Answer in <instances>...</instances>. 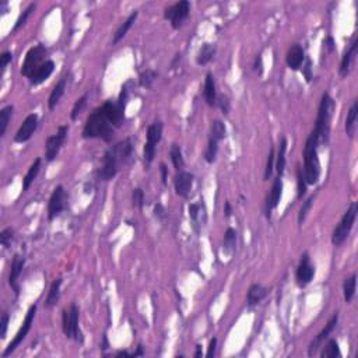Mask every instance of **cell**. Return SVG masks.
Listing matches in <instances>:
<instances>
[{
    "mask_svg": "<svg viewBox=\"0 0 358 358\" xmlns=\"http://www.w3.org/2000/svg\"><path fill=\"white\" fill-rule=\"evenodd\" d=\"M132 151H133V144L130 139H125L122 142L116 143L115 146H112L111 149L106 150L102 165L98 171V179L108 182L112 178H115L116 174L119 172L120 167L126 164L127 160L130 158Z\"/></svg>",
    "mask_w": 358,
    "mask_h": 358,
    "instance_id": "obj_1",
    "label": "cell"
},
{
    "mask_svg": "<svg viewBox=\"0 0 358 358\" xmlns=\"http://www.w3.org/2000/svg\"><path fill=\"white\" fill-rule=\"evenodd\" d=\"M115 133V127L105 116L102 108L99 106L90 113L87 122L83 129L84 139H101L104 142H111Z\"/></svg>",
    "mask_w": 358,
    "mask_h": 358,
    "instance_id": "obj_2",
    "label": "cell"
},
{
    "mask_svg": "<svg viewBox=\"0 0 358 358\" xmlns=\"http://www.w3.org/2000/svg\"><path fill=\"white\" fill-rule=\"evenodd\" d=\"M319 146L321 143L318 137L313 133L309 134L304 147V168H302L306 185H316L321 178V163L318 156Z\"/></svg>",
    "mask_w": 358,
    "mask_h": 358,
    "instance_id": "obj_3",
    "label": "cell"
},
{
    "mask_svg": "<svg viewBox=\"0 0 358 358\" xmlns=\"http://www.w3.org/2000/svg\"><path fill=\"white\" fill-rule=\"evenodd\" d=\"M335 109V101L329 94H323L319 104V111H318V118L315 123V129L312 133L318 137V140L321 144H328L329 133H330V119H332V113Z\"/></svg>",
    "mask_w": 358,
    "mask_h": 358,
    "instance_id": "obj_4",
    "label": "cell"
},
{
    "mask_svg": "<svg viewBox=\"0 0 358 358\" xmlns=\"http://www.w3.org/2000/svg\"><path fill=\"white\" fill-rule=\"evenodd\" d=\"M357 203H351L350 207L344 213L339 225L335 228V231L332 234V244L336 246H340L347 237L350 235L351 230L354 227L356 218H357Z\"/></svg>",
    "mask_w": 358,
    "mask_h": 358,
    "instance_id": "obj_5",
    "label": "cell"
},
{
    "mask_svg": "<svg viewBox=\"0 0 358 358\" xmlns=\"http://www.w3.org/2000/svg\"><path fill=\"white\" fill-rule=\"evenodd\" d=\"M79 308L76 304L63 309V315H62V328H63V333L67 339H73L76 342L83 343V335L79 329Z\"/></svg>",
    "mask_w": 358,
    "mask_h": 358,
    "instance_id": "obj_6",
    "label": "cell"
},
{
    "mask_svg": "<svg viewBox=\"0 0 358 358\" xmlns=\"http://www.w3.org/2000/svg\"><path fill=\"white\" fill-rule=\"evenodd\" d=\"M46 48L44 45H37L34 48H31L30 51L27 52L25 55V59H24V63H22L21 67V75L27 79H30L31 76L34 75L37 72L39 66H42L45 62V56H46Z\"/></svg>",
    "mask_w": 358,
    "mask_h": 358,
    "instance_id": "obj_7",
    "label": "cell"
},
{
    "mask_svg": "<svg viewBox=\"0 0 358 358\" xmlns=\"http://www.w3.org/2000/svg\"><path fill=\"white\" fill-rule=\"evenodd\" d=\"M163 122L156 120L154 123H151L147 127V142L144 144V151H143V157L144 161L147 164H151L154 161L156 157V146L161 142L163 137Z\"/></svg>",
    "mask_w": 358,
    "mask_h": 358,
    "instance_id": "obj_8",
    "label": "cell"
},
{
    "mask_svg": "<svg viewBox=\"0 0 358 358\" xmlns=\"http://www.w3.org/2000/svg\"><path fill=\"white\" fill-rule=\"evenodd\" d=\"M189 14H190V3L187 0L178 1V3L165 8L164 11V17L167 20H170L174 30L180 28L183 25V22L187 20Z\"/></svg>",
    "mask_w": 358,
    "mask_h": 358,
    "instance_id": "obj_9",
    "label": "cell"
},
{
    "mask_svg": "<svg viewBox=\"0 0 358 358\" xmlns=\"http://www.w3.org/2000/svg\"><path fill=\"white\" fill-rule=\"evenodd\" d=\"M67 132H69V126H60L58 129V133L46 139V143H45V158H46V161L51 163L59 156L60 149L63 147V144L66 142Z\"/></svg>",
    "mask_w": 358,
    "mask_h": 358,
    "instance_id": "obj_10",
    "label": "cell"
},
{
    "mask_svg": "<svg viewBox=\"0 0 358 358\" xmlns=\"http://www.w3.org/2000/svg\"><path fill=\"white\" fill-rule=\"evenodd\" d=\"M35 313H37V305H32L28 309V312H27V316H25V319H24V322H22V326L20 328V330L17 332V335H15V337L13 339V342L11 343L8 344L7 346V349L4 350V353H3V357L6 358L7 356H10L13 351L20 346V344L22 343V340L27 337V335H28V332L31 330V326H32V323H34V318H35Z\"/></svg>",
    "mask_w": 358,
    "mask_h": 358,
    "instance_id": "obj_11",
    "label": "cell"
},
{
    "mask_svg": "<svg viewBox=\"0 0 358 358\" xmlns=\"http://www.w3.org/2000/svg\"><path fill=\"white\" fill-rule=\"evenodd\" d=\"M66 200L67 194L65 187L62 186V185L55 187L52 196H51V199H49V206H48V218H49V221L55 220V218L65 210V207H66Z\"/></svg>",
    "mask_w": 358,
    "mask_h": 358,
    "instance_id": "obj_12",
    "label": "cell"
},
{
    "mask_svg": "<svg viewBox=\"0 0 358 358\" xmlns=\"http://www.w3.org/2000/svg\"><path fill=\"white\" fill-rule=\"evenodd\" d=\"M315 276V266L311 263L309 255L304 254L301 256L298 268H297V284L299 287H306Z\"/></svg>",
    "mask_w": 358,
    "mask_h": 358,
    "instance_id": "obj_13",
    "label": "cell"
},
{
    "mask_svg": "<svg viewBox=\"0 0 358 358\" xmlns=\"http://www.w3.org/2000/svg\"><path fill=\"white\" fill-rule=\"evenodd\" d=\"M38 127V115L37 113H31L28 115L25 120L22 122V125L18 129V132L14 136L15 143H25L32 137L34 132Z\"/></svg>",
    "mask_w": 358,
    "mask_h": 358,
    "instance_id": "obj_14",
    "label": "cell"
},
{
    "mask_svg": "<svg viewBox=\"0 0 358 358\" xmlns=\"http://www.w3.org/2000/svg\"><path fill=\"white\" fill-rule=\"evenodd\" d=\"M174 185H175V192L178 196L186 199L190 194L192 186H193V175L190 172L178 171L174 179Z\"/></svg>",
    "mask_w": 358,
    "mask_h": 358,
    "instance_id": "obj_15",
    "label": "cell"
},
{
    "mask_svg": "<svg viewBox=\"0 0 358 358\" xmlns=\"http://www.w3.org/2000/svg\"><path fill=\"white\" fill-rule=\"evenodd\" d=\"M337 321H339V315L335 313V315L330 318V321L328 322V325L325 326V329L322 330L319 335L315 337V340H313L312 343H311V346H309V350H308V354H309V356L316 354V351H318V349L321 347V344L323 343V340H326V339L329 337V335L333 332V329H335L336 325H337Z\"/></svg>",
    "mask_w": 358,
    "mask_h": 358,
    "instance_id": "obj_16",
    "label": "cell"
},
{
    "mask_svg": "<svg viewBox=\"0 0 358 358\" xmlns=\"http://www.w3.org/2000/svg\"><path fill=\"white\" fill-rule=\"evenodd\" d=\"M357 49H358V39L356 38L353 42L349 46V49L346 51L344 53L343 59H342V63H340V69H339V73L342 77H347L350 75L351 67H353V63L356 60V56H357Z\"/></svg>",
    "mask_w": 358,
    "mask_h": 358,
    "instance_id": "obj_17",
    "label": "cell"
},
{
    "mask_svg": "<svg viewBox=\"0 0 358 358\" xmlns=\"http://www.w3.org/2000/svg\"><path fill=\"white\" fill-rule=\"evenodd\" d=\"M25 265V259L21 255H14L13 262H11V268H10V276H8V283L11 285V288L15 292V295H18L20 292V287H18V277L22 273V268Z\"/></svg>",
    "mask_w": 358,
    "mask_h": 358,
    "instance_id": "obj_18",
    "label": "cell"
},
{
    "mask_svg": "<svg viewBox=\"0 0 358 358\" xmlns=\"http://www.w3.org/2000/svg\"><path fill=\"white\" fill-rule=\"evenodd\" d=\"M281 194H283V179L281 177H277L273 182V186H271V192L268 194V204H266V213H268V218H270L271 211L276 209L280 203L281 199Z\"/></svg>",
    "mask_w": 358,
    "mask_h": 358,
    "instance_id": "obj_19",
    "label": "cell"
},
{
    "mask_svg": "<svg viewBox=\"0 0 358 358\" xmlns=\"http://www.w3.org/2000/svg\"><path fill=\"white\" fill-rule=\"evenodd\" d=\"M304 60H305V52H304L302 46L298 44L292 45L285 56L287 66L290 67L291 70H298L299 67L302 66Z\"/></svg>",
    "mask_w": 358,
    "mask_h": 358,
    "instance_id": "obj_20",
    "label": "cell"
},
{
    "mask_svg": "<svg viewBox=\"0 0 358 358\" xmlns=\"http://www.w3.org/2000/svg\"><path fill=\"white\" fill-rule=\"evenodd\" d=\"M268 290L265 288L261 284H252L248 290V295H246V305L248 308H254L255 305H258L261 301L266 298Z\"/></svg>",
    "mask_w": 358,
    "mask_h": 358,
    "instance_id": "obj_21",
    "label": "cell"
},
{
    "mask_svg": "<svg viewBox=\"0 0 358 358\" xmlns=\"http://www.w3.org/2000/svg\"><path fill=\"white\" fill-rule=\"evenodd\" d=\"M53 70H55V63L52 60H45V63L42 66H39L37 72L30 77V84L31 86H39L42 84L45 80L49 79V76L52 75Z\"/></svg>",
    "mask_w": 358,
    "mask_h": 358,
    "instance_id": "obj_22",
    "label": "cell"
},
{
    "mask_svg": "<svg viewBox=\"0 0 358 358\" xmlns=\"http://www.w3.org/2000/svg\"><path fill=\"white\" fill-rule=\"evenodd\" d=\"M204 99L209 106H216L217 104V90H216V82L211 73L206 75V82H204Z\"/></svg>",
    "mask_w": 358,
    "mask_h": 358,
    "instance_id": "obj_23",
    "label": "cell"
},
{
    "mask_svg": "<svg viewBox=\"0 0 358 358\" xmlns=\"http://www.w3.org/2000/svg\"><path fill=\"white\" fill-rule=\"evenodd\" d=\"M66 83L67 79L63 77V79H60L59 82L56 83V86L53 87L52 92H51V95H49V99H48V108H49L51 111L55 109V106L59 104L60 98L63 97L65 90H66Z\"/></svg>",
    "mask_w": 358,
    "mask_h": 358,
    "instance_id": "obj_24",
    "label": "cell"
},
{
    "mask_svg": "<svg viewBox=\"0 0 358 358\" xmlns=\"http://www.w3.org/2000/svg\"><path fill=\"white\" fill-rule=\"evenodd\" d=\"M357 116H358V101H354L351 105L350 111L347 113V119H346V133L347 136L353 139L356 134L357 129Z\"/></svg>",
    "mask_w": 358,
    "mask_h": 358,
    "instance_id": "obj_25",
    "label": "cell"
},
{
    "mask_svg": "<svg viewBox=\"0 0 358 358\" xmlns=\"http://www.w3.org/2000/svg\"><path fill=\"white\" fill-rule=\"evenodd\" d=\"M137 15H139V13H137V11L134 10L133 13L129 15V17H127L126 20H125V22H123V24L120 25L119 28L116 30V32H115V35H113V39H112V44L116 45L118 42H119L120 39H123V38L126 37L127 31L132 28V25H133V22L136 21Z\"/></svg>",
    "mask_w": 358,
    "mask_h": 358,
    "instance_id": "obj_26",
    "label": "cell"
},
{
    "mask_svg": "<svg viewBox=\"0 0 358 358\" xmlns=\"http://www.w3.org/2000/svg\"><path fill=\"white\" fill-rule=\"evenodd\" d=\"M39 170H41V158H37L30 168H28V172L25 174V177L22 179V192H27L30 189L32 182L35 180L38 174H39Z\"/></svg>",
    "mask_w": 358,
    "mask_h": 358,
    "instance_id": "obj_27",
    "label": "cell"
},
{
    "mask_svg": "<svg viewBox=\"0 0 358 358\" xmlns=\"http://www.w3.org/2000/svg\"><path fill=\"white\" fill-rule=\"evenodd\" d=\"M216 55V46L211 44H204L200 48V51L197 53V58H196V63L199 66H206L210 60L214 58Z\"/></svg>",
    "mask_w": 358,
    "mask_h": 358,
    "instance_id": "obj_28",
    "label": "cell"
},
{
    "mask_svg": "<svg viewBox=\"0 0 358 358\" xmlns=\"http://www.w3.org/2000/svg\"><path fill=\"white\" fill-rule=\"evenodd\" d=\"M285 153H287V139L281 137L278 144V153L276 157V171L278 177H283L285 171Z\"/></svg>",
    "mask_w": 358,
    "mask_h": 358,
    "instance_id": "obj_29",
    "label": "cell"
},
{
    "mask_svg": "<svg viewBox=\"0 0 358 358\" xmlns=\"http://www.w3.org/2000/svg\"><path fill=\"white\" fill-rule=\"evenodd\" d=\"M60 285H62V278H56L49 288V294L46 297L45 301V306L46 308H52L58 304V301L60 298Z\"/></svg>",
    "mask_w": 358,
    "mask_h": 358,
    "instance_id": "obj_30",
    "label": "cell"
},
{
    "mask_svg": "<svg viewBox=\"0 0 358 358\" xmlns=\"http://www.w3.org/2000/svg\"><path fill=\"white\" fill-rule=\"evenodd\" d=\"M356 287H357V274H351L349 278H346V281L343 284V291H344V299L346 302H351L354 295H356Z\"/></svg>",
    "mask_w": 358,
    "mask_h": 358,
    "instance_id": "obj_31",
    "label": "cell"
},
{
    "mask_svg": "<svg viewBox=\"0 0 358 358\" xmlns=\"http://www.w3.org/2000/svg\"><path fill=\"white\" fill-rule=\"evenodd\" d=\"M13 111H14L13 105H7V106H4V108L0 111V136H1V137L6 134L10 119H11V116H13Z\"/></svg>",
    "mask_w": 358,
    "mask_h": 358,
    "instance_id": "obj_32",
    "label": "cell"
},
{
    "mask_svg": "<svg viewBox=\"0 0 358 358\" xmlns=\"http://www.w3.org/2000/svg\"><path fill=\"white\" fill-rule=\"evenodd\" d=\"M170 156H171V161L175 170L177 171H182L183 165H185V161H183V157H182V150H180V146H178L177 143H174L171 146V150H170Z\"/></svg>",
    "mask_w": 358,
    "mask_h": 358,
    "instance_id": "obj_33",
    "label": "cell"
},
{
    "mask_svg": "<svg viewBox=\"0 0 358 358\" xmlns=\"http://www.w3.org/2000/svg\"><path fill=\"white\" fill-rule=\"evenodd\" d=\"M235 246H237V231L234 228H228L224 235V252L232 254L235 251Z\"/></svg>",
    "mask_w": 358,
    "mask_h": 358,
    "instance_id": "obj_34",
    "label": "cell"
},
{
    "mask_svg": "<svg viewBox=\"0 0 358 358\" xmlns=\"http://www.w3.org/2000/svg\"><path fill=\"white\" fill-rule=\"evenodd\" d=\"M322 358H336V357H342V353H340V347H339V343L336 342L335 339H330L326 344V347L323 349V351L321 353Z\"/></svg>",
    "mask_w": 358,
    "mask_h": 358,
    "instance_id": "obj_35",
    "label": "cell"
},
{
    "mask_svg": "<svg viewBox=\"0 0 358 358\" xmlns=\"http://www.w3.org/2000/svg\"><path fill=\"white\" fill-rule=\"evenodd\" d=\"M225 125L221 120H214L211 123V130H210V139H214L217 142H221L225 137Z\"/></svg>",
    "mask_w": 358,
    "mask_h": 358,
    "instance_id": "obj_36",
    "label": "cell"
},
{
    "mask_svg": "<svg viewBox=\"0 0 358 358\" xmlns=\"http://www.w3.org/2000/svg\"><path fill=\"white\" fill-rule=\"evenodd\" d=\"M218 143L217 140L214 139H210L209 137V146H207V149L204 151V160L209 163V164H213L214 161H216L217 158V153H218Z\"/></svg>",
    "mask_w": 358,
    "mask_h": 358,
    "instance_id": "obj_37",
    "label": "cell"
},
{
    "mask_svg": "<svg viewBox=\"0 0 358 358\" xmlns=\"http://www.w3.org/2000/svg\"><path fill=\"white\" fill-rule=\"evenodd\" d=\"M157 79V73L154 70L151 69H147L146 72H143L142 75L139 76V84L140 87H144V89H150L153 86V83L156 82Z\"/></svg>",
    "mask_w": 358,
    "mask_h": 358,
    "instance_id": "obj_38",
    "label": "cell"
},
{
    "mask_svg": "<svg viewBox=\"0 0 358 358\" xmlns=\"http://www.w3.org/2000/svg\"><path fill=\"white\" fill-rule=\"evenodd\" d=\"M35 7H37V4H35V3H31L30 6H28V7L25 8L24 11H22V14L20 15V17H18V20H17V22H15V24H14V28H13V32H15V31L20 30V28H21L22 25H24V24L27 22V20H28V17H30L31 13H32V11L35 10Z\"/></svg>",
    "mask_w": 358,
    "mask_h": 358,
    "instance_id": "obj_39",
    "label": "cell"
},
{
    "mask_svg": "<svg viewBox=\"0 0 358 358\" xmlns=\"http://www.w3.org/2000/svg\"><path fill=\"white\" fill-rule=\"evenodd\" d=\"M313 200H315V196L312 194V196H309V197L302 203V206H301V209H299V213H298V223L301 224V225H302V223L305 221L306 216H308L309 210L312 207Z\"/></svg>",
    "mask_w": 358,
    "mask_h": 358,
    "instance_id": "obj_40",
    "label": "cell"
},
{
    "mask_svg": "<svg viewBox=\"0 0 358 358\" xmlns=\"http://www.w3.org/2000/svg\"><path fill=\"white\" fill-rule=\"evenodd\" d=\"M297 197L298 199H302L306 193V182H305V177H304V172H302V168H298L297 170Z\"/></svg>",
    "mask_w": 358,
    "mask_h": 358,
    "instance_id": "obj_41",
    "label": "cell"
},
{
    "mask_svg": "<svg viewBox=\"0 0 358 358\" xmlns=\"http://www.w3.org/2000/svg\"><path fill=\"white\" fill-rule=\"evenodd\" d=\"M87 94H84L83 97H80L77 101L75 102V105H73V109H72V113H70V118H72V120H76L77 119V116L82 113V111L84 109V106H86V104H87Z\"/></svg>",
    "mask_w": 358,
    "mask_h": 358,
    "instance_id": "obj_42",
    "label": "cell"
},
{
    "mask_svg": "<svg viewBox=\"0 0 358 358\" xmlns=\"http://www.w3.org/2000/svg\"><path fill=\"white\" fill-rule=\"evenodd\" d=\"M217 106L221 109V112H223L224 115H228V112H230V108H231V102H230V99H228V97L227 95H224V94H221V95H217Z\"/></svg>",
    "mask_w": 358,
    "mask_h": 358,
    "instance_id": "obj_43",
    "label": "cell"
},
{
    "mask_svg": "<svg viewBox=\"0 0 358 358\" xmlns=\"http://www.w3.org/2000/svg\"><path fill=\"white\" fill-rule=\"evenodd\" d=\"M132 199H133V206L137 209H143L144 206V192H143L140 187L134 189L133 194H132Z\"/></svg>",
    "mask_w": 358,
    "mask_h": 358,
    "instance_id": "obj_44",
    "label": "cell"
},
{
    "mask_svg": "<svg viewBox=\"0 0 358 358\" xmlns=\"http://www.w3.org/2000/svg\"><path fill=\"white\" fill-rule=\"evenodd\" d=\"M13 238H14V231H13L11 228H6V230H3L1 234H0V241H1V245L4 246V248L10 246Z\"/></svg>",
    "mask_w": 358,
    "mask_h": 358,
    "instance_id": "obj_45",
    "label": "cell"
},
{
    "mask_svg": "<svg viewBox=\"0 0 358 358\" xmlns=\"http://www.w3.org/2000/svg\"><path fill=\"white\" fill-rule=\"evenodd\" d=\"M274 160H276V157H274V150L271 149L270 150V153H268V164H266V170H265V179H266V180H268V179L271 177V174H273V168H274Z\"/></svg>",
    "mask_w": 358,
    "mask_h": 358,
    "instance_id": "obj_46",
    "label": "cell"
},
{
    "mask_svg": "<svg viewBox=\"0 0 358 358\" xmlns=\"http://www.w3.org/2000/svg\"><path fill=\"white\" fill-rule=\"evenodd\" d=\"M199 214H200V204H190L189 206V217L194 224H199Z\"/></svg>",
    "mask_w": 358,
    "mask_h": 358,
    "instance_id": "obj_47",
    "label": "cell"
},
{
    "mask_svg": "<svg viewBox=\"0 0 358 358\" xmlns=\"http://www.w3.org/2000/svg\"><path fill=\"white\" fill-rule=\"evenodd\" d=\"M7 326H8V315L7 313H3V315H1V322H0V339H1V340L6 339Z\"/></svg>",
    "mask_w": 358,
    "mask_h": 358,
    "instance_id": "obj_48",
    "label": "cell"
},
{
    "mask_svg": "<svg viewBox=\"0 0 358 358\" xmlns=\"http://www.w3.org/2000/svg\"><path fill=\"white\" fill-rule=\"evenodd\" d=\"M13 59V55L11 52H3L1 53V56H0V67H1V75L4 73V70H6V67L7 65L11 62Z\"/></svg>",
    "mask_w": 358,
    "mask_h": 358,
    "instance_id": "obj_49",
    "label": "cell"
},
{
    "mask_svg": "<svg viewBox=\"0 0 358 358\" xmlns=\"http://www.w3.org/2000/svg\"><path fill=\"white\" fill-rule=\"evenodd\" d=\"M216 347H217V339H211V342H210V346H209V351H207V357H214L216 356Z\"/></svg>",
    "mask_w": 358,
    "mask_h": 358,
    "instance_id": "obj_50",
    "label": "cell"
},
{
    "mask_svg": "<svg viewBox=\"0 0 358 358\" xmlns=\"http://www.w3.org/2000/svg\"><path fill=\"white\" fill-rule=\"evenodd\" d=\"M154 214H156V217H158L160 220H164L165 210L164 207H163V204H157L156 207H154Z\"/></svg>",
    "mask_w": 358,
    "mask_h": 358,
    "instance_id": "obj_51",
    "label": "cell"
},
{
    "mask_svg": "<svg viewBox=\"0 0 358 358\" xmlns=\"http://www.w3.org/2000/svg\"><path fill=\"white\" fill-rule=\"evenodd\" d=\"M255 70L262 75V72H263V62H262V55H258V58L255 60Z\"/></svg>",
    "mask_w": 358,
    "mask_h": 358,
    "instance_id": "obj_52",
    "label": "cell"
},
{
    "mask_svg": "<svg viewBox=\"0 0 358 358\" xmlns=\"http://www.w3.org/2000/svg\"><path fill=\"white\" fill-rule=\"evenodd\" d=\"M160 171H161V179H163V183L167 185V179H168V168H167V165L165 164L160 165Z\"/></svg>",
    "mask_w": 358,
    "mask_h": 358,
    "instance_id": "obj_53",
    "label": "cell"
},
{
    "mask_svg": "<svg viewBox=\"0 0 358 358\" xmlns=\"http://www.w3.org/2000/svg\"><path fill=\"white\" fill-rule=\"evenodd\" d=\"M323 45L328 48L329 52H333V51H335V41H333V38L332 37L326 38V39L323 41Z\"/></svg>",
    "mask_w": 358,
    "mask_h": 358,
    "instance_id": "obj_54",
    "label": "cell"
},
{
    "mask_svg": "<svg viewBox=\"0 0 358 358\" xmlns=\"http://www.w3.org/2000/svg\"><path fill=\"white\" fill-rule=\"evenodd\" d=\"M232 214V209H231V203L227 200L225 201V204H224V216L225 218H230Z\"/></svg>",
    "mask_w": 358,
    "mask_h": 358,
    "instance_id": "obj_55",
    "label": "cell"
},
{
    "mask_svg": "<svg viewBox=\"0 0 358 358\" xmlns=\"http://www.w3.org/2000/svg\"><path fill=\"white\" fill-rule=\"evenodd\" d=\"M304 73H305V77L308 82H311V79H312V76H311V60L308 59L306 60V66L304 69Z\"/></svg>",
    "mask_w": 358,
    "mask_h": 358,
    "instance_id": "obj_56",
    "label": "cell"
},
{
    "mask_svg": "<svg viewBox=\"0 0 358 358\" xmlns=\"http://www.w3.org/2000/svg\"><path fill=\"white\" fill-rule=\"evenodd\" d=\"M139 356H143V346L142 344H139L137 346V351L133 354V357H139Z\"/></svg>",
    "mask_w": 358,
    "mask_h": 358,
    "instance_id": "obj_57",
    "label": "cell"
},
{
    "mask_svg": "<svg viewBox=\"0 0 358 358\" xmlns=\"http://www.w3.org/2000/svg\"><path fill=\"white\" fill-rule=\"evenodd\" d=\"M194 357H201V347L200 346H196V354H194Z\"/></svg>",
    "mask_w": 358,
    "mask_h": 358,
    "instance_id": "obj_58",
    "label": "cell"
}]
</instances>
